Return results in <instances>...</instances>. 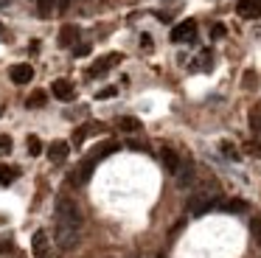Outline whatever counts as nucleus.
<instances>
[{"instance_id": "obj_4", "label": "nucleus", "mask_w": 261, "mask_h": 258, "mask_svg": "<svg viewBox=\"0 0 261 258\" xmlns=\"http://www.w3.org/2000/svg\"><path fill=\"white\" fill-rule=\"evenodd\" d=\"M31 250H34V258H51V239H48L45 230H37L34 239H31Z\"/></svg>"}, {"instance_id": "obj_15", "label": "nucleus", "mask_w": 261, "mask_h": 258, "mask_svg": "<svg viewBox=\"0 0 261 258\" xmlns=\"http://www.w3.org/2000/svg\"><path fill=\"white\" fill-rule=\"evenodd\" d=\"M219 208L227 213H244L247 211V202L244 199H227V202H219Z\"/></svg>"}, {"instance_id": "obj_10", "label": "nucleus", "mask_w": 261, "mask_h": 258, "mask_svg": "<svg viewBox=\"0 0 261 258\" xmlns=\"http://www.w3.org/2000/svg\"><path fill=\"white\" fill-rule=\"evenodd\" d=\"M93 168H96V160H90V157H87V160L82 163L79 168H76V174H73V177H70V179H73V185H85L87 179L93 177Z\"/></svg>"}, {"instance_id": "obj_6", "label": "nucleus", "mask_w": 261, "mask_h": 258, "mask_svg": "<svg viewBox=\"0 0 261 258\" xmlns=\"http://www.w3.org/2000/svg\"><path fill=\"white\" fill-rule=\"evenodd\" d=\"M118 62H121V54H107V56H101L98 62H93L90 76H104V73H107L110 67H115Z\"/></svg>"}, {"instance_id": "obj_30", "label": "nucleus", "mask_w": 261, "mask_h": 258, "mask_svg": "<svg viewBox=\"0 0 261 258\" xmlns=\"http://www.w3.org/2000/svg\"><path fill=\"white\" fill-rule=\"evenodd\" d=\"M0 37H3V25H0Z\"/></svg>"}, {"instance_id": "obj_11", "label": "nucleus", "mask_w": 261, "mask_h": 258, "mask_svg": "<svg viewBox=\"0 0 261 258\" xmlns=\"http://www.w3.org/2000/svg\"><path fill=\"white\" fill-rule=\"evenodd\" d=\"M79 42V25H62L59 28V45L70 48V45Z\"/></svg>"}, {"instance_id": "obj_7", "label": "nucleus", "mask_w": 261, "mask_h": 258, "mask_svg": "<svg viewBox=\"0 0 261 258\" xmlns=\"http://www.w3.org/2000/svg\"><path fill=\"white\" fill-rule=\"evenodd\" d=\"M174 177H177V185H180V188H191V185H194V177H197V171H194L191 163H180V168L174 171Z\"/></svg>"}, {"instance_id": "obj_14", "label": "nucleus", "mask_w": 261, "mask_h": 258, "mask_svg": "<svg viewBox=\"0 0 261 258\" xmlns=\"http://www.w3.org/2000/svg\"><path fill=\"white\" fill-rule=\"evenodd\" d=\"M118 151V143H113V140H104V143H98L96 146V151L90 154V160H101V157H107V154H115Z\"/></svg>"}, {"instance_id": "obj_2", "label": "nucleus", "mask_w": 261, "mask_h": 258, "mask_svg": "<svg viewBox=\"0 0 261 258\" xmlns=\"http://www.w3.org/2000/svg\"><path fill=\"white\" fill-rule=\"evenodd\" d=\"M214 208H219V196L216 194H197L188 202V213L191 216H202V213L214 211Z\"/></svg>"}, {"instance_id": "obj_1", "label": "nucleus", "mask_w": 261, "mask_h": 258, "mask_svg": "<svg viewBox=\"0 0 261 258\" xmlns=\"http://www.w3.org/2000/svg\"><path fill=\"white\" fill-rule=\"evenodd\" d=\"M85 236V216L82 208L70 196H59L57 202V247L62 252H73Z\"/></svg>"}, {"instance_id": "obj_20", "label": "nucleus", "mask_w": 261, "mask_h": 258, "mask_svg": "<svg viewBox=\"0 0 261 258\" xmlns=\"http://www.w3.org/2000/svg\"><path fill=\"white\" fill-rule=\"evenodd\" d=\"M118 126L124 129V132H138V129H141V121H138V118H121Z\"/></svg>"}, {"instance_id": "obj_24", "label": "nucleus", "mask_w": 261, "mask_h": 258, "mask_svg": "<svg viewBox=\"0 0 261 258\" xmlns=\"http://www.w3.org/2000/svg\"><path fill=\"white\" fill-rule=\"evenodd\" d=\"M85 138H87V126H79V129L73 132V143H82Z\"/></svg>"}, {"instance_id": "obj_18", "label": "nucleus", "mask_w": 261, "mask_h": 258, "mask_svg": "<svg viewBox=\"0 0 261 258\" xmlns=\"http://www.w3.org/2000/svg\"><path fill=\"white\" fill-rule=\"evenodd\" d=\"M17 179V168L12 166H0V185H12Z\"/></svg>"}, {"instance_id": "obj_12", "label": "nucleus", "mask_w": 261, "mask_h": 258, "mask_svg": "<svg viewBox=\"0 0 261 258\" xmlns=\"http://www.w3.org/2000/svg\"><path fill=\"white\" fill-rule=\"evenodd\" d=\"M160 160H163V168L169 174H174L177 168H180V154H177L174 149H160Z\"/></svg>"}, {"instance_id": "obj_28", "label": "nucleus", "mask_w": 261, "mask_h": 258, "mask_svg": "<svg viewBox=\"0 0 261 258\" xmlns=\"http://www.w3.org/2000/svg\"><path fill=\"white\" fill-rule=\"evenodd\" d=\"M57 9L59 11H68L70 9V0H57Z\"/></svg>"}, {"instance_id": "obj_31", "label": "nucleus", "mask_w": 261, "mask_h": 258, "mask_svg": "<svg viewBox=\"0 0 261 258\" xmlns=\"http://www.w3.org/2000/svg\"><path fill=\"white\" fill-rule=\"evenodd\" d=\"M258 241H261V236H258Z\"/></svg>"}, {"instance_id": "obj_13", "label": "nucleus", "mask_w": 261, "mask_h": 258, "mask_svg": "<svg viewBox=\"0 0 261 258\" xmlns=\"http://www.w3.org/2000/svg\"><path fill=\"white\" fill-rule=\"evenodd\" d=\"M68 151H70V146L65 143V140H54L51 149H48V157H51V163H65Z\"/></svg>"}, {"instance_id": "obj_26", "label": "nucleus", "mask_w": 261, "mask_h": 258, "mask_svg": "<svg viewBox=\"0 0 261 258\" xmlns=\"http://www.w3.org/2000/svg\"><path fill=\"white\" fill-rule=\"evenodd\" d=\"M222 151H225V154L230 157V160H239V154L233 151V146H230V143H222Z\"/></svg>"}, {"instance_id": "obj_5", "label": "nucleus", "mask_w": 261, "mask_h": 258, "mask_svg": "<svg viewBox=\"0 0 261 258\" xmlns=\"http://www.w3.org/2000/svg\"><path fill=\"white\" fill-rule=\"evenodd\" d=\"M236 11H239V17H244V20H258L261 17V0H239Z\"/></svg>"}, {"instance_id": "obj_9", "label": "nucleus", "mask_w": 261, "mask_h": 258, "mask_svg": "<svg viewBox=\"0 0 261 258\" xmlns=\"http://www.w3.org/2000/svg\"><path fill=\"white\" fill-rule=\"evenodd\" d=\"M9 76H12L14 84H29L31 79H34V67L31 65H14L12 70H9Z\"/></svg>"}, {"instance_id": "obj_23", "label": "nucleus", "mask_w": 261, "mask_h": 258, "mask_svg": "<svg viewBox=\"0 0 261 258\" xmlns=\"http://www.w3.org/2000/svg\"><path fill=\"white\" fill-rule=\"evenodd\" d=\"M225 34H227V28L222 25V22H216V25L211 28V37H214V39H222V37H225Z\"/></svg>"}, {"instance_id": "obj_8", "label": "nucleus", "mask_w": 261, "mask_h": 258, "mask_svg": "<svg viewBox=\"0 0 261 258\" xmlns=\"http://www.w3.org/2000/svg\"><path fill=\"white\" fill-rule=\"evenodd\" d=\"M51 93L57 95L59 101H70L76 95V87L68 82V79H57V82H54V87H51Z\"/></svg>"}, {"instance_id": "obj_3", "label": "nucleus", "mask_w": 261, "mask_h": 258, "mask_svg": "<svg viewBox=\"0 0 261 258\" xmlns=\"http://www.w3.org/2000/svg\"><path fill=\"white\" fill-rule=\"evenodd\" d=\"M197 37V20H182L171 28V42H191Z\"/></svg>"}, {"instance_id": "obj_21", "label": "nucleus", "mask_w": 261, "mask_h": 258, "mask_svg": "<svg viewBox=\"0 0 261 258\" xmlns=\"http://www.w3.org/2000/svg\"><path fill=\"white\" fill-rule=\"evenodd\" d=\"M29 154L31 157H40L42 154V143H40V138H37V135H29Z\"/></svg>"}, {"instance_id": "obj_16", "label": "nucleus", "mask_w": 261, "mask_h": 258, "mask_svg": "<svg viewBox=\"0 0 261 258\" xmlns=\"http://www.w3.org/2000/svg\"><path fill=\"white\" fill-rule=\"evenodd\" d=\"M54 11H57V0H37V14L40 17H54Z\"/></svg>"}, {"instance_id": "obj_19", "label": "nucleus", "mask_w": 261, "mask_h": 258, "mask_svg": "<svg viewBox=\"0 0 261 258\" xmlns=\"http://www.w3.org/2000/svg\"><path fill=\"white\" fill-rule=\"evenodd\" d=\"M250 129L255 135H261V107H253L250 110Z\"/></svg>"}, {"instance_id": "obj_22", "label": "nucleus", "mask_w": 261, "mask_h": 258, "mask_svg": "<svg viewBox=\"0 0 261 258\" xmlns=\"http://www.w3.org/2000/svg\"><path fill=\"white\" fill-rule=\"evenodd\" d=\"M12 151V138L9 135H0V157H6Z\"/></svg>"}, {"instance_id": "obj_29", "label": "nucleus", "mask_w": 261, "mask_h": 258, "mask_svg": "<svg viewBox=\"0 0 261 258\" xmlns=\"http://www.w3.org/2000/svg\"><path fill=\"white\" fill-rule=\"evenodd\" d=\"M9 3H12V0H0V9H3V6H9Z\"/></svg>"}, {"instance_id": "obj_17", "label": "nucleus", "mask_w": 261, "mask_h": 258, "mask_svg": "<svg viewBox=\"0 0 261 258\" xmlns=\"http://www.w3.org/2000/svg\"><path fill=\"white\" fill-rule=\"evenodd\" d=\"M45 101H48V95L42 93V90H34V93L29 95V101H25V107H29V110H40Z\"/></svg>"}, {"instance_id": "obj_25", "label": "nucleus", "mask_w": 261, "mask_h": 258, "mask_svg": "<svg viewBox=\"0 0 261 258\" xmlns=\"http://www.w3.org/2000/svg\"><path fill=\"white\" fill-rule=\"evenodd\" d=\"M115 93H118L115 87H104V90H98V98H113Z\"/></svg>"}, {"instance_id": "obj_27", "label": "nucleus", "mask_w": 261, "mask_h": 258, "mask_svg": "<svg viewBox=\"0 0 261 258\" xmlns=\"http://www.w3.org/2000/svg\"><path fill=\"white\" fill-rule=\"evenodd\" d=\"M90 54V45H76V56H87Z\"/></svg>"}]
</instances>
